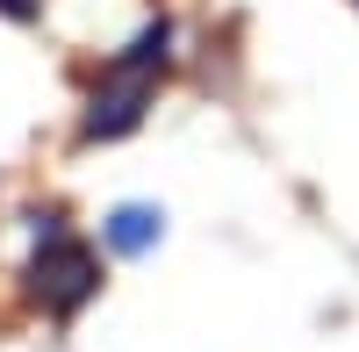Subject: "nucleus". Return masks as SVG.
Masks as SVG:
<instances>
[{"instance_id":"obj_1","label":"nucleus","mask_w":359,"mask_h":352,"mask_svg":"<svg viewBox=\"0 0 359 352\" xmlns=\"http://www.w3.org/2000/svg\"><path fill=\"white\" fill-rule=\"evenodd\" d=\"M36 238H43V252H36V266H29V295H36L43 309H57V316H72L86 295H94L101 266H94V252H86L79 238H65L57 216H36Z\"/></svg>"},{"instance_id":"obj_2","label":"nucleus","mask_w":359,"mask_h":352,"mask_svg":"<svg viewBox=\"0 0 359 352\" xmlns=\"http://www.w3.org/2000/svg\"><path fill=\"white\" fill-rule=\"evenodd\" d=\"M144 101H151V72H130V65H115L108 86L94 94V108H86V137H123L144 123Z\"/></svg>"},{"instance_id":"obj_3","label":"nucleus","mask_w":359,"mask_h":352,"mask_svg":"<svg viewBox=\"0 0 359 352\" xmlns=\"http://www.w3.org/2000/svg\"><path fill=\"white\" fill-rule=\"evenodd\" d=\"M158 230H165V216L130 201V209H115V216H108V245H115V252H151V245H158Z\"/></svg>"},{"instance_id":"obj_4","label":"nucleus","mask_w":359,"mask_h":352,"mask_svg":"<svg viewBox=\"0 0 359 352\" xmlns=\"http://www.w3.org/2000/svg\"><path fill=\"white\" fill-rule=\"evenodd\" d=\"M0 8H8V15H36V0H0Z\"/></svg>"}]
</instances>
